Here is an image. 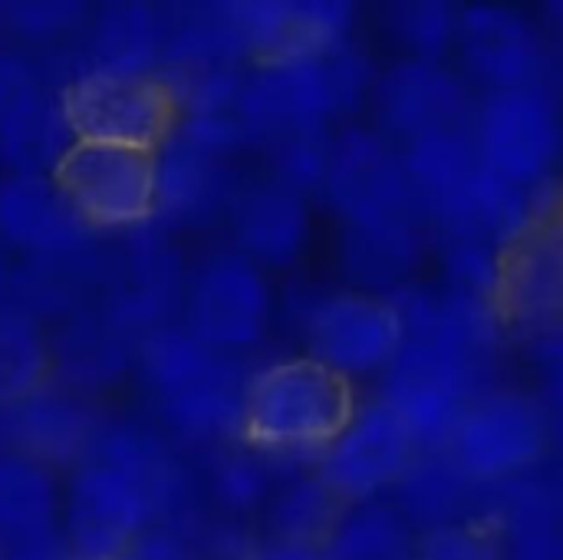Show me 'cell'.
<instances>
[{
  "instance_id": "6da1fadb",
  "label": "cell",
  "mask_w": 563,
  "mask_h": 560,
  "mask_svg": "<svg viewBox=\"0 0 563 560\" xmlns=\"http://www.w3.org/2000/svg\"><path fill=\"white\" fill-rule=\"evenodd\" d=\"M389 300L406 337L379 380V399L406 422L422 452L445 449L462 413L495 389L505 317L495 300L445 284H412Z\"/></svg>"
},
{
  "instance_id": "7a4b0ae2",
  "label": "cell",
  "mask_w": 563,
  "mask_h": 560,
  "mask_svg": "<svg viewBox=\"0 0 563 560\" xmlns=\"http://www.w3.org/2000/svg\"><path fill=\"white\" fill-rule=\"evenodd\" d=\"M175 449L135 422H99L63 488V535L82 560H119L145 531L175 521L185 505Z\"/></svg>"
},
{
  "instance_id": "3957f363",
  "label": "cell",
  "mask_w": 563,
  "mask_h": 560,
  "mask_svg": "<svg viewBox=\"0 0 563 560\" xmlns=\"http://www.w3.org/2000/svg\"><path fill=\"white\" fill-rule=\"evenodd\" d=\"M135 370L162 426L188 446L214 452L241 442L251 373L241 360L205 347L181 320L139 343Z\"/></svg>"
},
{
  "instance_id": "277c9868",
  "label": "cell",
  "mask_w": 563,
  "mask_h": 560,
  "mask_svg": "<svg viewBox=\"0 0 563 560\" xmlns=\"http://www.w3.org/2000/svg\"><path fill=\"white\" fill-rule=\"evenodd\" d=\"M376 86L369 59L356 46L330 53H287L247 69L238 119L247 145H277L294 135H323L356 112Z\"/></svg>"
},
{
  "instance_id": "5b68a950",
  "label": "cell",
  "mask_w": 563,
  "mask_h": 560,
  "mask_svg": "<svg viewBox=\"0 0 563 560\" xmlns=\"http://www.w3.org/2000/svg\"><path fill=\"white\" fill-rule=\"evenodd\" d=\"M360 409L353 383L307 353L271 360L251 373L241 442L284 462H317Z\"/></svg>"
},
{
  "instance_id": "8992f818",
  "label": "cell",
  "mask_w": 563,
  "mask_h": 560,
  "mask_svg": "<svg viewBox=\"0 0 563 560\" xmlns=\"http://www.w3.org/2000/svg\"><path fill=\"white\" fill-rule=\"evenodd\" d=\"M472 142L498 178L544 195L563 158V112L551 86L485 92L472 112Z\"/></svg>"
},
{
  "instance_id": "52a82bcc",
  "label": "cell",
  "mask_w": 563,
  "mask_h": 560,
  "mask_svg": "<svg viewBox=\"0 0 563 560\" xmlns=\"http://www.w3.org/2000/svg\"><path fill=\"white\" fill-rule=\"evenodd\" d=\"M551 442L554 416L541 396L495 386L462 413L445 452L475 485L495 488L538 475L534 469L551 452Z\"/></svg>"
},
{
  "instance_id": "ba28073f",
  "label": "cell",
  "mask_w": 563,
  "mask_h": 560,
  "mask_svg": "<svg viewBox=\"0 0 563 560\" xmlns=\"http://www.w3.org/2000/svg\"><path fill=\"white\" fill-rule=\"evenodd\" d=\"M320 198L343 228H389L422 221L406 175L402 149L389 142L376 125H350L333 135Z\"/></svg>"
},
{
  "instance_id": "9c48e42d",
  "label": "cell",
  "mask_w": 563,
  "mask_h": 560,
  "mask_svg": "<svg viewBox=\"0 0 563 560\" xmlns=\"http://www.w3.org/2000/svg\"><path fill=\"white\" fill-rule=\"evenodd\" d=\"M297 323L307 356L346 383L383 380L406 337L402 317L389 297L360 294L353 287L310 297Z\"/></svg>"
},
{
  "instance_id": "30bf717a",
  "label": "cell",
  "mask_w": 563,
  "mask_h": 560,
  "mask_svg": "<svg viewBox=\"0 0 563 560\" xmlns=\"http://www.w3.org/2000/svg\"><path fill=\"white\" fill-rule=\"evenodd\" d=\"M79 142L158 152L178 129V99L162 73H76L59 92Z\"/></svg>"
},
{
  "instance_id": "8fae6325",
  "label": "cell",
  "mask_w": 563,
  "mask_h": 560,
  "mask_svg": "<svg viewBox=\"0 0 563 560\" xmlns=\"http://www.w3.org/2000/svg\"><path fill=\"white\" fill-rule=\"evenodd\" d=\"M181 323L205 347L241 360L264 343L274 323V287L267 271L234 248L205 257L188 274Z\"/></svg>"
},
{
  "instance_id": "7c38bea8",
  "label": "cell",
  "mask_w": 563,
  "mask_h": 560,
  "mask_svg": "<svg viewBox=\"0 0 563 560\" xmlns=\"http://www.w3.org/2000/svg\"><path fill=\"white\" fill-rule=\"evenodd\" d=\"M56 182L92 231L129 234L155 221V152L76 142Z\"/></svg>"
},
{
  "instance_id": "4fadbf2b",
  "label": "cell",
  "mask_w": 563,
  "mask_h": 560,
  "mask_svg": "<svg viewBox=\"0 0 563 560\" xmlns=\"http://www.w3.org/2000/svg\"><path fill=\"white\" fill-rule=\"evenodd\" d=\"M99 307L139 343L175 323V314L185 304L188 274L181 254L172 241V231L158 221L125 234L122 251L106 264Z\"/></svg>"
},
{
  "instance_id": "5bb4252c",
  "label": "cell",
  "mask_w": 563,
  "mask_h": 560,
  "mask_svg": "<svg viewBox=\"0 0 563 560\" xmlns=\"http://www.w3.org/2000/svg\"><path fill=\"white\" fill-rule=\"evenodd\" d=\"M419 442L406 422L383 403H360L343 432L313 462V472L343 505L383 502L393 495L419 455Z\"/></svg>"
},
{
  "instance_id": "9a60e30c",
  "label": "cell",
  "mask_w": 563,
  "mask_h": 560,
  "mask_svg": "<svg viewBox=\"0 0 563 560\" xmlns=\"http://www.w3.org/2000/svg\"><path fill=\"white\" fill-rule=\"evenodd\" d=\"M376 129L399 149L435 132L472 125V92L468 83L445 63L432 59H399L376 76L373 86Z\"/></svg>"
},
{
  "instance_id": "2e32d148",
  "label": "cell",
  "mask_w": 563,
  "mask_h": 560,
  "mask_svg": "<svg viewBox=\"0 0 563 560\" xmlns=\"http://www.w3.org/2000/svg\"><path fill=\"white\" fill-rule=\"evenodd\" d=\"M455 53L462 73L485 92L548 86V50L541 30L511 7H465L459 17Z\"/></svg>"
},
{
  "instance_id": "e0dca14e",
  "label": "cell",
  "mask_w": 563,
  "mask_h": 560,
  "mask_svg": "<svg viewBox=\"0 0 563 560\" xmlns=\"http://www.w3.org/2000/svg\"><path fill=\"white\" fill-rule=\"evenodd\" d=\"M241 185L231 155L185 132H172L155 152V221L168 231L205 228L228 218Z\"/></svg>"
},
{
  "instance_id": "ac0fdd59",
  "label": "cell",
  "mask_w": 563,
  "mask_h": 560,
  "mask_svg": "<svg viewBox=\"0 0 563 560\" xmlns=\"http://www.w3.org/2000/svg\"><path fill=\"white\" fill-rule=\"evenodd\" d=\"M495 304L505 323L525 333L563 323V215L561 208L531 224L501 261Z\"/></svg>"
},
{
  "instance_id": "d6986e66",
  "label": "cell",
  "mask_w": 563,
  "mask_h": 560,
  "mask_svg": "<svg viewBox=\"0 0 563 560\" xmlns=\"http://www.w3.org/2000/svg\"><path fill=\"white\" fill-rule=\"evenodd\" d=\"M228 224L234 251L261 271L294 267L310 244V198L284 188L274 178L241 185Z\"/></svg>"
},
{
  "instance_id": "ffe728a7",
  "label": "cell",
  "mask_w": 563,
  "mask_h": 560,
  "mask_svg": "<svg viewBox=\"0 0 563 560\" xmlns=\"http://www.w3.org/2000/svg\"><path fill=\"white\" fill-rule=\"evenodd\" d=\"M92 234L56 178H0V244L23 257H53L89 248Z\"/></svg>"
},
{
  "instance_id": "44dd1931",
  "label": "cell",
  "mask_w": 563,
  "mask_h": 560,
  "mask_svg": "<svg viewBox=\"0 0 563 560\" xmlns=\"http://www.w3.org/2000/svg\"><path fill=\"white\" fill-rule=\"evenodd\" d=\"M99 422L102 419L86 396L46 383L30 396L7 403V452L43 462L46 469L76 465Z\"/></svg>"
},
{
  "instance_id": "7402d4cb",
  "label": "cell",
  "mask_w": 563,
  "mask_h": 560,
  "mask_svg": "<svg viewBox=\"0 0 563 560\" xmlns=\"http://www.w3.org/2000/svg\"><path fill=\"white\" fill-rule=\"evenodd\" d=\"M139 360V340L125 333L102 307L79 310L49 333L53 383L79 396L115 386Z\"/></svg>"
},
{
  "instance_id": "603a6c76",
  "label": "cell",
  "mask_w": 563,
  "mask_h": 560,
  "mask_svg": "<svg viewBox=\"0 0 563 560\" xmlns=\"http://www.w3.org/2000/svg\"><path fill=\"white\" fill-rule=\"evenodd\" d=\"M482 521L505 538L508 560H563V498L554 479H518L485 488Z\"/></svg>"
},
{
  "instance_id": "cb8c5ba5",
  "label": "cell",
  "mask_w": 563,
  "mask_h": 560,
  "mask_svg": "<svg viewBox=\"0 0 563 560\" xmlns=\"http://www.w3.org/2000/svg\"><path fill=\"white\" fill-rule=\"evenodd\" d=\"M426 251L429 231L422 221L389 228H343L340 271L360 294L396 297L416 284Z\"/></svg>"
},
{
  "instance_id": "d4e9b609",
  "label": "cell",
  "mask_w": 563,
  "mask_h": 560,
  "mask_svg": "<svg viewBox=\"0 0 563 560\" xmlns=\"http://www.w3.org/2000/svg\"><path fill=\"white\" fill-rule=\"evenodd\" d=\"M393 495V505L419 535L462 521H482L485 488L475 485L445 449L419 452Z\"/></svg>"
},
{
  "instance_id": "484cf974",
  "label": "cell",
  "mask_w": 563,
  "mask_h": 560,
  "mask_svg": "<svg viewBox=\"0 0 563 560\" xmlns=\"http://www.w3.org/2000/svg\"><path fill=\"white\" fill-rule=\"evenodd\" d=\"M76 142L63 96L36 89L0 122V172L20 178H56Z\"/></svg>"
},
{
  "instance_id": "4316f807",
  "label": "cell",
  "mask_w": 563,
  "mask_h": 560,
  "mask_svg": "<svg viewBox=\"0 0 563 560\" xmlns=\"http://www.w3.org/2000/svg\"><path fill=\"white\" fill-rule=\"evenodd\" d=\"M168 23L145 3H112L106 7L86 43V66L79 73H119V76H152L162 73Z\"/></svg>"
},
{
  "instance_id": "83f0119b",
  "label": "cell",
  "mask_w": 563,
  "mask_h": 560,
  "mask_svg": "<svg viewBox=\"0 0 563 560\" xmlns=\"http://www.w3.org/2000/svg\"><path fill=\"white\" fill-rule=\"evenodd\" d=\"M63 518V488L43 462L0 455V545L56 531Z\"/></svg>"
},
{
  "instance_id": "f1b7e54d",
  "label": "cell",
  "mask_w": 563,
  "mask_h": 560,
  "mask_svg": "<svg viewBox=\"0 0 563 560\" xmlns=\"http://www.w3.org/2000/svg\"><path fill=\"white\" fill-rule=\"evenodd\" d=\"M419 531L393 502L346 505L320 541V560H416Z\"/></svg>"
},
{
  "instance_id": "f546056e",
  "label": "cell",
  "mask_w": 563,
  "mask_h": 560,
  "mask_svg": "<svg viewBox=\"0 0 563 560\" xmlns=\"http://www.w3.org/2000/svg\"><path fill=\"white\" fill-rule=\"evenodd\" d=\"M343 508L346 505L327 488V482L317 472L294 475L290 482L277 485L271 505L264 508L271 541L320 548V541L330 535V528L336 525Z\"/></svg>"
},
{
  "instance_id": "4dcf8cb0",
  "label": "cell",
  "mask_w": 563,
  "mask_h": 560,
  "mask_svg": "<svg viewBox=\"0 0 563 560\" xmlns=\"http://www.w3.org/2000/svg\"><path fill=\"white\" fill-rule=\"evenodd\" d=\"M53 383L49 333L20 307H0V406Z\"/></svg>"
},
{
  "instance_id": "1f68e13d",
  "label": "cell",
  "mask_w": 563,
  "mask_h": 560,
  "mask_svg": "<svg viewBox=\"0 0 563 560\" xmlns=\"http://www.w3.org/2000/svg\"><path fill=\"white\" fill-rule=\"evenodd\" d=\"M274 465L277 459L251 449L247 442L218 449L208 469V488H211L214 505L231 518L264 512L280 485Z\"/></svg>"
},
{
  "instance_id": "d6a6232c",
  "label": "cell",
  "mask_w": 563,
  "mask_h": 560,
  "mask_svg": "<svg viewBox=\"0 0 563 560\" xmlns=\"http://www.w3.org/2000/svg\"><path fill=\"white\" fill-rule=\"evenodd\" d=\"M459 17L452 3H396L389 10V33L406 50V59H432L445 63L459 40Z\"/></svg>"
},
{
  "instance_id": "836d02e7",
  "label": "cell",
  "mask_w": 563,
  "mask_h": 560,
  "mask_svg": "<svg viewBox=\"0 0 563 560\" xmlns=\"http://www.w3.org/2000/svg\"><path fill=\"white\" fill-rule=\"evenodd\" d=\"M330 142L333 135H294L284 139L277 145H271L267 158H271V178L280 182L284 188L310 198L320 195L323 178H327V165H330Z\"/></svg>"
},
{
  "instance_id": "e575fe53",
  "label": "cell",
  "mask_w": 563,
  "mask_h": 560,
  "mask_svg": "<svg viewBox=\"0 0 563 560\" xmlns=\"http://www.w3.org/2000/svg\"><path fill=\"white\" fill-rule=\"evenodd\" d=\"M416 560H508L505 538L492 521H462L419 535Z\"/></svg>"
},
{
  "instance_id": "d590c367",
  "label": "cell",
  "mask_w": 563,
  "mask_h": 560,
  "mask_svg": "<svg viewBox=\"0 0 563 560\" xmlns=\"http://www.w3.org/2000/svg\"><path fill=\"white\" fill-rule=\"evenodd\" d=\"M86 17V7L79 3H13L3 10V26L16 33L20 40L49 43L73 30H79Z\"/></svg>"
},
{
  "instance_id": "8d00e7d4",
  "label": "cell",
  "mask_w": 563,
  "mask_h": 560,
  "mask_svg": "<svg viewBox=\"0 0 563 560\" xmlns=\"http://www.w3.org/2000/svg\"><path fill=\"white\" fill-rule=\"evenodd\" d=\"M528 353L541 376V403L551 416H563V323L528 333Z\"/></svg>"
},
{
  "instance_id": "74e56055",
  "label": "cell",
  "mask_w": 563,
  "mask_h": 560,
  "mask_svg": "<svg viewBox=\"0 0 563 560\" xmlns=\"http://www.w3.org/2000/svg\"><path fill=\"white\" fill-rule=\"evenodd\" d=\"M119 560H201V551H198L191 528L165 521L145 531Z\"/></svg>"
},
{
  "instance_id": "f35d334b",
  "label": "cell",
  "mask_w": 563,
  "mask_h": 560,
  "mask_svg": "<svg viewBox=\"0 0 563 560\" xmlns=\"http://www.w3.org/2000/svg\"><path fill=\"white\" fill-rule=\"evenodd\" d=\"M40 86V76L33 69L30 59H23L20 53L0 50V122L23 102L30 99Z\"/></svg>"
},
{
  "instance_id": "ab89813d",
  "label": "cell",
  "mask_w": 563,
  "mask_h": 560,
  "mask_svg": "<svg viewBox=\"0 0 563 560\" xmlns=\"http://www.w3.org/2000/svg\"><path fill=\"white\" fill-rule=\"evenodd\" d=\"M3 560H73V548L63 535V525L56 531L26 538V541H13V545H0Z\"/></svg>"
},
{
  "instance_id": "60d3db41",
  "label": "cell",
  "mask_w": 563,
  "mask_h": 560,
  "mask_svg": "<svg viewBox=\"0 0 563 560\" xmlns=\"http://www.w3.org/2000/svg\"><path fill=\"white\" fill-rule=\"evenodd\" d=\"M254 560H320L317 548L310 545H290V541H267L261 545Z\"/></svg>"
},
{
  "instance_id": "b9f144b4",
  "label": "cell",
  "mask_w": 563,
  "mask_h": 560,
  "mask_svg": "<svg viewBox=\"0 0 563 560\" xmlns=\"http://www.w3.org/2000/svg\"><path fill=\"white\" fill-rule=\"evenodd\" d=\"M558 482V492H561V498H563V472H561V479H554Z\"/></svg>"
},
{
  "instance_id": "7bdbcfd3",
  "label": "cell",
  "mask_w": 563,
  "mask_h": 560,
  "mask_svg": "<svg viewBox=\"0 0 563 560\" xmlns=\"http://www.w3.org/2000/svg\"><path fill=\"white\" fill-rule=\"evenodd\" d=\"M561 215H563V195H561Z\"/></svg>"
},
{
  "instance_id": "ee69618b",
  "label": "cell",
  "mask_w": 563,
  "mask_h": 560,
  "mask_svg": "<svg viewBox=\"0 0 563 560\" xmlns=\"http://www.w3.org/2000/svg\"><path fill=\"white\" fill-rule=\"evenodd\" d=\"M0 560H3V548H0Z\"/></svg>"
}]
</instances>
